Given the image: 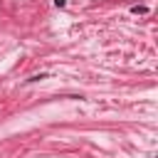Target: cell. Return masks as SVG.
Masks as SVG:
<instances>
[{"label":"cell","mask_w":158,"mask_h":158,"mask_svg":"<svg viewBox=\"0 0 158 158\" xmlns=\"http://www.w3.org/2000/svg\"><path fill=\"white\" fill-rule=\"evenodd\" d=\"M54 5L57 7H64V0H54Z\"/></svg>","instance_id":"cell-1"}]
</instances>
